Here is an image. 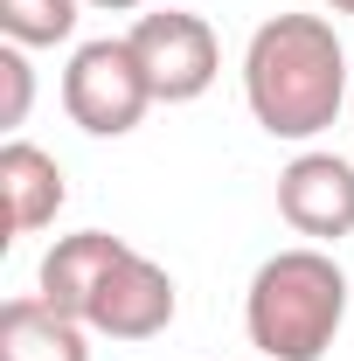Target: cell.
<instances>
[{
    "label": "cell",
    "mask_w": 354,
    "mask_h": 361,
    "mask_svg": "<svg viewBox=\"0 0 354 361\" xmlns=\"http://www.w3.org/2000/svg\"><path fill=\"white\" fill-rule=\"evenodd\" d=\"M278 216L299 236H312L319 250L354 236V160H341V153H299V160H285V174H278Z\"/></svg>",
    "instance_id": "5"
},
{
    "label": "cell",
    "mask_w": 354,
    "mask_h": 361,
    "mask_svg": "<svg viewBox=\"0 0 354 361\" xmlns=\"http://www.w3.org/2000/svg\"><path fill=\"white\" fill-rule=\"evenodd\" d=\"M243 104L271 139H319L348 104V56L334 21L271 14L243 49Z\"/></svg>",
    "instance_id": "1"
},
{
    "label": "cell",
    "mask_w": 354,
    "mask_h": 361,
    "mask_svg": "<svg viewBox=\"0 0 354 361\" xmlns=\"http://www.w3.org/2000/svg\"><path fill=\"white\" fill-rule=\"evenodd\" d=\"M84 0H0V35L21 49H56L77 35Z\"/></svg>",
    "instance_id": "10"
},
{
    "label": "cell",
    "mask_w": 354,
    "mask_h": 361,
    "mask_svg": "<svg viewBox=\"0 0 354 361\" xmlns=\"http://www.w3.org/2000/svg\"><path fill=\"white\" fill-rule=\"evenodd\" d=\"M160 7H174V0H160Z\"/></svg>",
    "instance_id": "14"
},
{
    "label": "cell",
    "mask_w": 354,
    "mask_h": 361,
    "mask_svg": "<svg viewBox=\"0 0 354 361\" xmlns=\"http://www.w3.org/2000/svg\"><path fill=\"white\" fill-rule=\"evenodd\" d=\"M28 104H35V70H28V49L7 42L0 49V126H28Z\"/></svg>",
    "instance_id": "11"
},
{
    "label": "cell",
    "mask_w": 354,
    "mask_h": 361,
    "mask_svg": "<svg viewBox=\"0 0 354 361\" xmlns=\"http://www.w3.org/2000/svg\"><path fill=\"white\" fill-rule=\"evenodd\" d=\"M84 7H104V14H133V7H146V0H84Z\"/></svg>",
    "instance_id": "12"
},
{
    "label": "cell",
    "mask_w": 354,
    "mask_h": 361,
    "mask_svg": "<svg viewBox=\"0 0 354 361\" xmlns=\"http://www.w3.org/2000/svg\"><path fill=\"white\" fill-rule=\"evenodd\" d=\"M84 334H90L84 319L56 313L42 292L0 306V361H90Z\"/></svg>",
    "instance_id": "9"
},
{
    "label": "cell",
    "mask_w": 354,
    "mask_h": 361,
    "mask_svg": "<svg viewBox=\"0 0 354 361\" xmlns=\"http://www.w3.org/2000/svg\"><path fill=\"white\" fill-rule=\"evenodd\" d=\"M0 202H7V236L49 229L63 216V202H70L56 153L28 146V139H7V146H0Z\"/></svg>",
    "instance_id": "8"
},
{
    "label": "cell",
    "mask_w": 354,
    "mask_h": 361,
    "mask_svg": "<svg viewBox=\"0 0 354 361\" xmlns=\"http://www.w3.org/2000/svg\"><path fill=\"white\" fill-rule=\"evenodd\" d=\"M341 319H348V271L319 243H292L264 257L243 292V334L264 361H319Z\"/></svg>",
    "instance_id": "2"
},
{
    "label": "cell",
    "mask_w": 354,
    "mask_h": 361,
    "mask_svg": "<svg viewBox=\"0 0 354 361\" xmlns=\"http://www.w3.org/2000/svg\"><path fill=\"white\" fill-rule=\"evenodd\" d=\"M174 278L167 264H153L146 250H126V264L104 278V292L90 299V334H111V341H153L174 326Z\"/></svg>",
    "instance_id": "6"
},
{
    "label": "cell",
    "mask_w": 354,
    "mask_h": 361,
    "mask_svg": "<svg viewBox=\"0 0 354 361\" xmlns=\"http://www.w3.org/2000/svg\"><path fill=\"white\" fill-rule=\"evenodd\" d=\"M153 77L139 63L133 35H104V42H84L63 70V111L70 126H84L90 139H126L153 111Z\"/></svg>",
    "instance_id": "3"
},
{
    "label": "cell",
    "mask_w": 354,
    "mask_h": 361,
    "mask_svg": "<svg viewBox=\"0 0 354 361\" xmlns=\"http://www.w3.org/2000/svg\"><path fill=\"white\" fill-rule=\"evenodd\" d=\"M133 49L153 77V97L160 104H195L209 97L222 70V49H216V28L202 14H181V7H160V14H139L133 21Z\"/></svg>",
    "instance_id": "4"
},
{
    "label": "cell",
    "mask_w": 354,
    "mask_h": 361,
    "mask_svg": "<svg viewBox=\"0 0 354 361\" xmlns=\"http://www.w3.org/2000/svg\"><path fill=\"white\" fill-rule=\"evenodd\" d=\"M326 7H334V14H354V0H326Z\"/></svg>",
    "instance_id": "13"
},
{
    "label": "cell",
    "mask_w": 354,
    "mask_h": 361,
    "mask_svg": "<svg viewBox=\"0 0 354 361\" xmlns=\"http://www.w3.org/2000/svg\"><path fill=\"white\" fill-rule=\"evenodd\" d=\"M126 236H111V229H77V236H56L42 257V278H35V292H42L56 313L70 319H90V299L104 292V278L126 264Z\"/></svg>",
    "instance_id": "7"
}]
</instances>
